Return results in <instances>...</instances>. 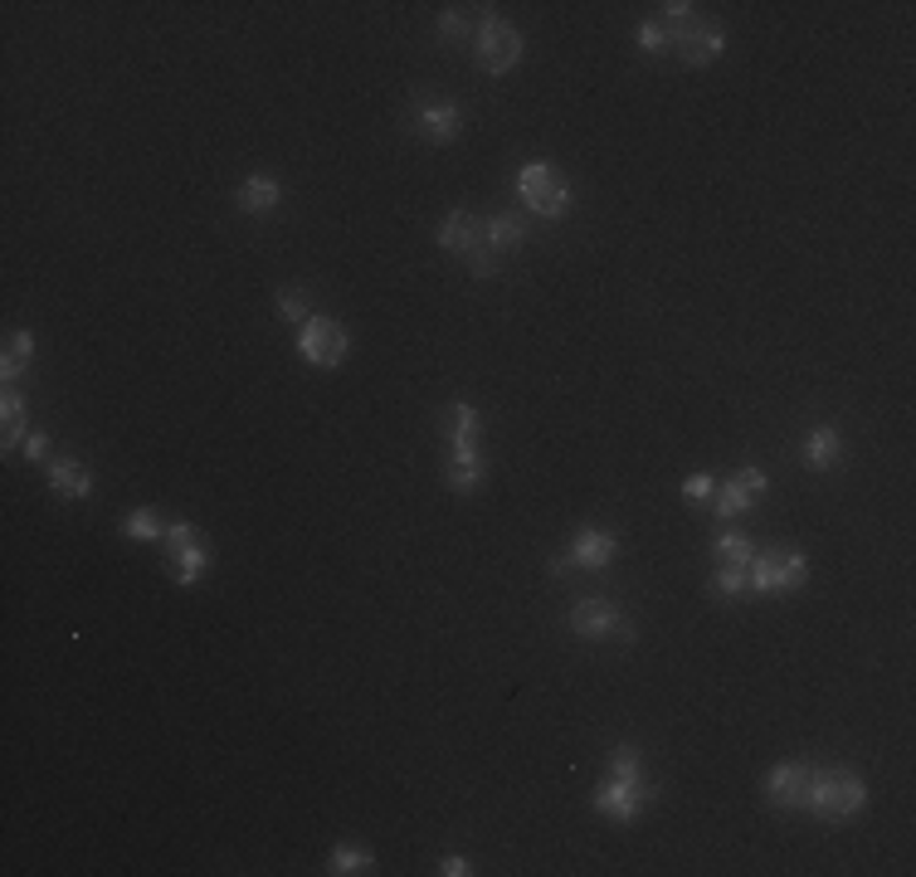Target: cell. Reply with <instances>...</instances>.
<instances>
[{"label":"cell","instance_id":"1","mask_svg":"<svg viewBox=\"0 0 916 877\" xmlns=\"http://www.w3.org/2000/svg\"><path fill=\"white\" fill-rule=\"evenodd\" d=\"M653 790L649 785V776H643V760L633 746H615V756H609V776L595 785V810L609 814L615 824H633L643 810H649V800H653Z\"/></svg>","mask_w":916,"mask_h":877},{"label":"cell","instance_id":"2","mask_svg":"<svg viewBox=\"0 0 916 877\" xmlns=\"http://www.w3.org/2000/svg\"><path fill=\"white\" fill-rule=\"evenodd\" d=\"M863 800H867L863 780L853 776V770H843V766H829V770H814V780H809V804H805V810H814L824 824H833V819L859 814Z\"/></svg>","mask_w":916,"mask_h":877},{"label":"cell","instance_id":"3","mask_svg":"<svg viewBox=\"0 0 916 877\" xmlns=\"http://www.w3.org/2000/svg\"><path fill=\"white\" fill-rule=\"evenodd\" d=\"M516 195H522V205L542 220H561L571 210V181L551 167V161H526V167L516 171Z\"/></svg>","mask_w":916,"mask_h":877},{"label":"cell","instance_id":"4","mask_svg":"<svg viewBox=\"0 0 916 877\" xmlns=\"http://www.w3.org/2000/svg\"><path fill=\"white\" fill-rule=\"evenodd\" d=\"M746 580H750V590H760V595H790L809 580V560L795 552V546H775V552L746 560Z\"/></svg>","mask_w":916,"mask_h":877},{"label":"cell","instance_id":"5","mask_svg":"<svg viewBox=\"0 0 916 877\" xmlns=\"http://www.w3.org/2000/svg\"><path fill=\"white\" fill-rule=\"evenodd\" d=\"M473 58L483 74H512L516 58H522V34H516L508 20L483 15L478 20V34H473Z\"/></svg>","mask_w":916,"mask_h":877},{"label":"cell","instance_id":"6","mask_svg":"<svg viewBox=\"0 0 916 877\" xmlns=\"http://www.w3.org/2000/svg\"><path fill=\"white\" fill-rule=\"evenodd\" d=\"M161 542H167V556H171V576L181 585H195L210 570V546L191 522H171Z\"/></svg>","mask_w":916,"mask_h":877},{"label":"cell","instance_id":"7","mask_svg":"<svg viewBox=\"0 0 916 877\" xmlns=\"http://www.w3.org/2000/svg\"><path fill=\"white\" fill-rule=\"evenodd\" d=\"M347 346L351 342H347L342 322H332V318H308V322H302V332H298V351L312 361V366H322V371L342 366Z\"/></svg>","mask_w":916,"mask_h":877},{"label":"cell","instance_id":"8","mask_svg":"<svg viewBox=\"0 0 916 877\" xmlns=\"http://www.w3.org/2000/svg\"><path fill=\"white\" fill-rule=\"evenodd\" d=\"M571 629L581 639H633V629H629V619L615 610L609 600H600V595H590V600H581L571 610Z\"/></svg>","mask_w":916,"mask_h":877},{"label":"cell","instance_id":"9","mask_svg":"<svg viewBox=\"0 0 916 877\" xmlns=\"http://www.w3.org/2000/svg\"><path fill=\"white\" fill-rule=\"evenodd\" d=\"M809 780H814V770H809L805 760H785V766H775L766 776V800L780 804V810H805Z\"/></svg>","mask_w":916,"mask_h":877},{"label":"cell","instance_id":"10","mask_svg":"<svg viewBox=\"0 0 916 877\" xmlns=\"http://www.w3.org/2000/svg\"><path fill=\"white\" fill-rule=\"evenodd\" d=\"M415 132L425 137V142H454V137L464 132V113H458V103L425 98L415 108Z\"/></svg>","mask_w":916,"mask_h":877},{"label":"cell","instance_id":"11","mask_svg":"<svg viewBox=\"0 0 916 877\" xmlns=\"http://www.w3.org/2000/svg\"><path fill=\"white\" fill-rule=\"evenodd\" d=\"M483 244H488V220L468 215V210H454V215L439 225V249L458 254V259H468V254L483 249Z\"/></svg>","mask_w":916,"mask_h":877},{"label":"cell","instance_id":"12","mask_svg":"<svg viewBox=\"0 0 916 877\" xmlns=\"http://www.w3.org/2000/svg\"><path fill=\"white\" fill-rule=\"evenodd\" d=\"M766 488H770V478L760 473V468H742V473L726 478L722 498H716V512H722V517H736V512L756 507V502L766 498Z\"/></svg>","mask_w":916,"mask_h":877},{"label":"cell","instance_id":"13","mask_svg":"<svg viewBox=\"0 0 916 877\" xmlns=\"http://www.w3.org/2000/svg\"><path fill=\"white\" fill-rule=\"evenodd\" d=\"M566 556H571L575 570H605L609 560L619 556V536L615 532H600V526H585V532L571 542Z\"/></svg>","mask_w":916,"mask_h":877},{"label":"cell","instance_id":"14","mask_svg":"<svg viewBox=\"0 0 916 877\" xmlns=\"http://www.w3.org/2000/svg\"><path fill=\"white\" fill-rule=\"evenodd\" d=\"M278 201H284V185L274 181V175H249V181L234 191V205L244 210V215H254V220H264V215H274Z\"/></svg>","mask_w":916,"mask_h":877},{"label":"cell","instance_id":"15","mask_svg":"<svg viewBox=\"0 0 916 877\" xmlns=\"http://www.w3.org/2000/svg\"><path fill=\"white\" fill-rule=\"evenodd\" d=\"M444 478H449L454 493H473V488L483 483V453H478V443H454Z\"/></svg>","mask_w":916,"mask_h":877},{"label":"cell","instance_id":"16","mask_svg":"<svg viewBox=\"0 0 916 877\" xmlns=\"http://www.w3.org/2000/svg\"><path fill=\"white\" fill-rule=\"evenodd\" d=\"M50 493L54 498H68V502L88 498L93 493V473L78 459H54L50 463Z\"/></svg>","mask_w":916,"mask_h":877},{"label":"cell","instance_id":"17","mask_svg":"<svg viewBox=\"0 0 916 877\" xmlns=\"http://www.w3.org/2000/svg\"><path fill=\"white\" fill-rule=\"evenodd\" d=\"M843 459V435L833 425H819L805 435V463L814 468V473H829L833 463Z\"/></svg>","mask_w":916,"mask_h":877},{"label":"cell","instance_id":"18","mask_svg":"<svg viewBox=\"0 0 916 877\" xmlns=\"http://www.w3.org/2000/svg\"><path fill=\"white\" fill-rule=\"evenodd\" d=\"M444 439H449V449L454 443H478V409L468 400H454L444 409Z\"/></svg>","mask_w":916,"mask_h":877},{"label":"cell","instance_id":"19","mask_svg":"<svg viewBox=\"0 0 916 877\" xmlns=\"http://www.w3.org/2000/svg\"><path fill=\"white\" fill-rule=\"evenodd\" d=\"M526 239V220L522 215H512V210H502V215H492L488 220V244L498 254H508V249H516V244Z\"/></svg>","mask_w":916,"mask_h":877},{"label":"cell","instance_id":"20","mask_svg":"<svg viewBox=\"0 0 916 877\" xmlns=\"http://www.w3.org/2000/svg\"><path fill=\"white\" fill-rule=\"evenodd\" d=\"M30 361H34V336L30 332H10L6 336V361H0V376H6V381L25 376Z\"/></svg>","mask_w":916,"mask_h":877},{"label":"cell","instance_id":"21","mask_svg":"<svg viewBox=\"0 0 916 877\" xmlns=\"http://www.w3.org/2000/svg\"><path fill=\"white\" fill-rule=\"evenodd\" d=\"M0 425H6V449H15V443H25V400H20L15 391H6V400H0Z\"/></svg>","mask_w":916,"mask_h":877},{"label":"cell","instance_id":"22","mask_svg":"<svg viewBox=\"0 0 916 877\" xmlns=\"http://www.w3.org/2000/svg\"><path fill=\"white\" fill-rule=\"evenodd\" d=\"M123 536H132V542H161L167 526L157 522V512H151V507H137V512H127V517H123Z\"/></svg>","mask_w":916,"mask_h":877},{"label":"cell","instance_id":"23","mask_svg":"<svg viewBox=\"0 0 916 877\" xmlns=\"http://www.w3.org/2000/svg\"><path fill=\"white\" fill-rule=\"evenodd\" d=\"M750 580H746V566H732V560H722V570L712 576V595L716 600H736V595H746Z\"/></svg>","mask_w":916,"mask_h":877},{"label":"cell","instance_id":"24","mask_svg":"<svg viewBox=\"0 0 916 877\" xmlns=\"http://www.w3.org/2000/svg\"><path fill=\"white\" fill-rule=\"evenodd\" d=\"M371 848H337L332 853V868L327 873H337V877H351V873H366L371 868Z\"/></svg>","mask_w":916,"mask_h":877},{"label":"cell","instance_id":"25","mask_svg":"<svg viewBox=\"0 0 916 877\" xmlns=\"http://www.w3.org/2000/svg\"><path fill=\"white\" fill-rule=\"evenodd\" d=\"M716 556L732 560V566H746V560L756 556V546H750L742 532H722V536H716Z\"/></svg>","mask_w":916,"mask_h":877},{"label":"cell","instance_id":"26","mask_svg":"<svg viewBox=\"0 0 916 877\" xmlns=\"http://www.w3.org/2000/svg\"><path fill=\"white\" fill-rule=\"evenodd\" d=\"M639 44H643L649 54H668V50H673V30H668L663 20H649V25L639 30Z\"/></svg>","mask_w":916,"mask_h":877},{"label":"cell","instance_id":"27","mask_svg":"<svg viewBox=\"0 0 916 877\" xmlns=\"http://www.w3.org/2000/svg\"><path fill=\"white\" fill-rule=\"evenodd\" d=\"M278 312H284V322H308V298H302L298 288H284L278 292Z\"/></svg>","mask_w":916,"mask_h":877},{"label":"cell","instance_id":"28","mask_svg":"<svg viewBox=\"0 0 916 877\" xmlns=\"http://www.w3.org/2000/svg\"><path fill=\"white\" fill-rule=\"evenodd\" d=\"M439 34H444V40H454V34H468V15H464V10H454V6L444 10V15H439Z\"/></svg>","mask_w":916,"mask_h":877},{"label":"cell","instance_id":"29","mask_svg":"<svg viewBox=\"0 0 916 877\" xmlns=\"http://www.w3.org/2000/svg\"><path fill=\"white\" fill-rule=\"evenodd\" d=\"M683 498H688V502L712 498V473H692V478H683Z\"/></svg>","mask_w":916,"mask_h":877},{"label":"cell","instance_id":"30","mask_svg":"<svg viewBox=\"0 0 916 877\" xmlns=\"http://www.w3.org/2000/svg\"><path fill=\"white\" fill-rule=\"evenodd\" d=\"M20 449H25L30 463H40L44 453H50V435H40V429H34V435H25V443H20Z\"/></svg>","mask_w":916,"mask_h":877},{"label":"cell","instance_id":"31","mask_svg":"<svg viewBox=\"0 0 916 877\" xmlns=\"http://www.w3.org/2000/svg\"><path fill=\"white\" fill-rule=\"evenodd\" d=\"M439 873H449V877H468L473 868H468L464 858H444V863H439Z\"/></svg>","mask_w":916,"mask_h":877},{"label":"cell","instance_id":"32","mask_svg":"<svg viewBox=\"0 0 916 877\" xmlns=\"http://www.w3.org/2000/svg\"><path fill=\"white\" fill-rule=\"evenodd\" d=\"M571 570V556H551V576H566Z\"/></svg>","mask_w":916,"mask_h":877}]
</instances>
